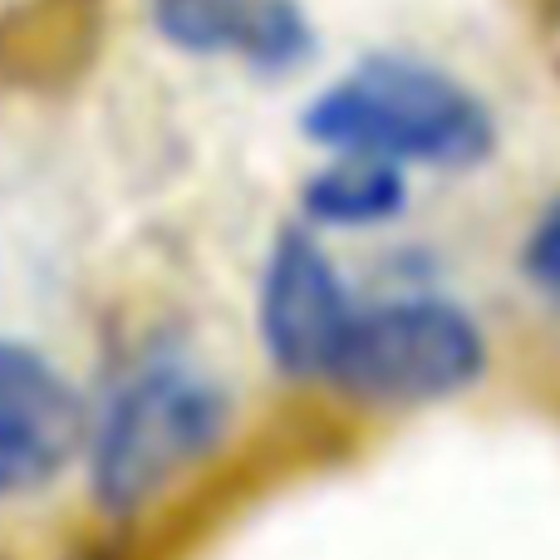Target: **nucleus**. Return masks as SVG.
Masks as SVG:
<instances>
[{
  "mask_svg": "<svg viewBox=\"0 0 560 560\" xmlns=\"http://www.w3.org/2000/svg\"><path fill=\"white\" fill-rule=\"evenodd\" d=\"M153 20L177 49L242 55L261 69H285L310 49L295 0H153Z\"/></svg>",
  "mask_w": 560,
  "mask_h": 560,
  "instance_id": "obj_6",
  "label": "nucleus"
},
{
  "mask_svg": "<svg viewBox=\"0 0 560 560\" xmlns=\"http://www.w3.org/2000/svg\"><path fill=\"white\" fill-rule=\"evenodd\" d=\"M226 433V394L183 364H158L114 398L94 443V497L138 512Z\"/></svg>",
  "mask_w": 560,
  "mask_h": 560,
  "instance_id": "obj_2",
  "label": "nucleus"
},
{
  "mask_svg": "<svg viewBox=\"0 0 560 560\" xmlns=\"http://www.w3.org/2000/svg\"><path fill=\"white\" fill-rule=\"evenodd\" d=\"M487 369L482 329L447 300H394L378 310H354L329 384L378 404H428L477 384Z\"/></svg>",
  "mask_w": 560,
  "mask_h": 560,
  "instance_id": "obj_3",
  "label": "nucleus"
},
{
  "mask_svg": "<svg viewBox=\"0 0 560 560\" xmlns=\"http://www.w3.org/2000/svg\"><path fill=\"white\" fill-rule=\"evenodd\" d=\"M305 133L335 153L472 167L492 153V114L457 79L413 59H369L310 104Z\"/></svg>",
  "mask_w": 560,
  "mask_h": 560,
  "instance_id": "obj_1",
  "label": "nucleus"
},
{
  "mask_svg": "<svg viewBox=\"0 0 560 560\" xmlns=\"http://www.w3.org/2000/svg\"><path fill=\"white\" fill-rule=\"evenodd\" d=\"M404 197H408V187L398 177V163L369 158V153H345L335 167L310 177L300 202H305V212L315 222L369 226V222H388L404 207Z\"/></svg>",
  "mask_w": 560,
  "mask_h": 560,
  "instance_id": "obj_7",
  "label": "nucleus"
},
{
  "mask_svg": "<svg viewBox=\"0 0 560 560\" xmlns=\"http://www.w3.org/2000/svg\"><path fill=\"white\" fill-rule=\"evenodd\" d=\"M84 438L79 394L55 364L20 345H0V497L45 487Z\"/></svg>",
  "mask_w": 560,
  "mask_h": 560,
  "instance_id": "obj_4",
  "label": "nucleus"
},
{
  "mask_svg": "<svg viewBox=\"0 0 560 560\" xmlns=\"http://www.w3.org/2000/svg\"><path fill=\"white\" fill-rule=\"evenodd\" d=\"M526 276L560 305V202L526 236Z\"/></svg>",
  "mask_w": 560,
  "mask_h": 560,
  "instance_id": "obj_8",
  "label": "nucleus"
},
{
  "mask_svg": "<svg viewBox=\"0 0 560 560\" xmlns=\"http://www.w3.org/2000/svg\"><path fill=\"white\" fill-rule=\"evenodd\" d=\"M349 319L354 305L345 300V285L319 256V246L305 232H285L261 285V345L271 349V359L295 378H325Z\"/></svg>",
  "mask_w": 560,
  "mask_h": 560,
  "instance_id": "obj_5",
  "label": "nucleus"
}]
</instances>
